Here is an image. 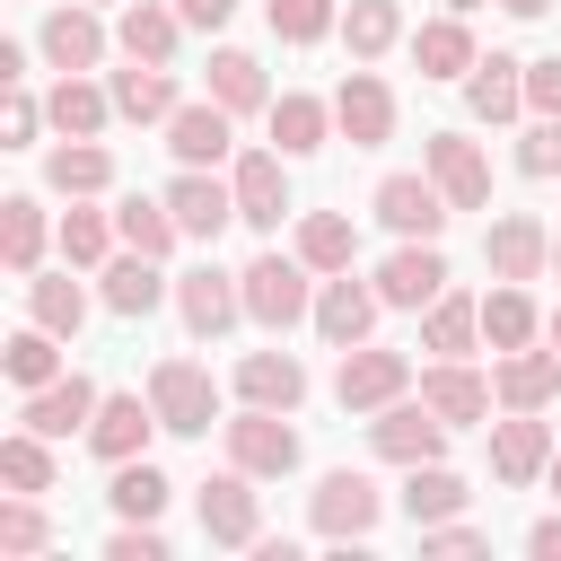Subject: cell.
<instances>
[{
    "label": "cell",
    "instance_id": "1",
    "mask_svg": "<svg viewBox=\"0 0 561 561\" xmlns=\"http://www.w3.org/2000/svg\"><path fill=\"white\" fill-rule=\"evenodd\" d=\"M237 289H245V316H254L263 333H289L298 316H316V298H307V263H298V254H254V263L237 272Z\"/></svg>",
    "mask_w": 561,
    "mask_h": 561
},
{
    "label": "cell",
    "instance_id": "2",
    "mask_svg": "<svg viewBox=\"0 0 561 561\" xmlns=\"http://www.w3.org/2000/svg\"><path fill=\"white\" fill-rule=\"evenodd\" d=\"M377 517H386V491H377L368 473H351V465L307 491V526H316L324 543H359V535H377Z\"/></svg>",
    "mask_w": 561,
    "mask_h": 561
},
{
    "label": "cell",
    "instance_id": "3",
    "mask_svg": "<svg viewBox=\"0 0 561 561\" xmlns=\"http://www.w3.org/2000/svg\"><path fill=\"white\" fill-rule=\"evenodd\" d=\"M149 403H158V430H175V438H202L219 421V386H210L202 359H158L149 368Z\"/></svg>",
    "mask_w": 561,
    "mask_h": 561
},
{
    "label": "cell",
    "instance_id": "4",
    "mask_svg": "<svg viewBox=\"0 0 561 561\" xmlns=\"http://www.w3.org/2000/svg\"><path fill=\"white\" fill-rule=\"evenodd\" d=\"M228 430V465H245L254 482H280L289 465H298V430L272 412V403H245L237 421H219Z\"/></svg>",
    "mask_w": 561,
    "mask_h": 561
},
{
    "label": "cell",
    "instance_id": "5",
    "mask_svg": "<svg viewBox=\"0 0 561 561\" xmlns=\"http://www.w3.org/2000/svg\"><path fill=\"white\" fill-rule=\"evenodd\" d=\"M175 316H184V333H193V342H219V333L245 316V289H237V272H219V263H193V272H175Z\"/></svg>",
    "mask_w": 561,
    "mask_h": 561
},
{
    "label": "cell",
    "instance_id": "6",
    "mask_svg": "<svg viewBox=\"0 0 561 561\" xmlns=\"http://www.w3.org/2000/svg\"><path fill=\"white\" fill-rule=\"evenodd\" d=\"M403 386H412V359H403V351H377V342H351V351H342V368H333L342 412H386Z\"/></svg>",
    "mask_w": 561,
    "mask_h": 561
},
{
    "label": "cell",
    "instance_id": "7",
    "mask_svg": "<svg viewBox=\"0 0 561 561\" xmlns=\"http://www.w3.org/2000/svg\"><path fill=\"white\" fill-rule=\"evenodd\" d=\"M368 447L412 473V465H438V456H447V421H438L430 403H403V394H394V403L368 421Z\"/></svg>",
    "mask_w": 561,
    "mask_h": 561
},
{
    "label": "cell",
    "instance_id": "8",
    "mask_svg": "<svg viewBox=\"0 0 561 561\" xmlns=\"http://www.w3.org/2000/svg\"><path fill=\"white\" fill-rule=\"evenodd\" d=\"M333 131H342L351 149H386V140H394V88H386L377 70H351V79L333 88Z\"/></svg>",
    "mask_w": 561,
    "mask_h": 561
},
{
    "label": "cell",
    "instance_id": "9",
    "mask_svg": "<svg viewBox=\"0 0 561 561\" xmlns=\"http://www.w3.org/2000/svg\"><path fill=\"white\" fill-rule=\"evenodd\" d=\"M482 263H491V280H543V272H552V237H543V219H535V210L491 219Z\"/></svg>",
    "mask_w": 561,
    "mask_h": 561
},
{
    "label": "cell",
    "instance_id": "10",
    "mask_svg": "<svg viewBox=\"0 0 561 561\" xmlns=\"http://www.w3.org/2000/svg\"><path fill=\"white\" fill-rule=\"evenodd\" d=\"M447 289V254H438V237H403L386 263H377V298L386 307H430Z\"/></svg>",
    "mask_w": 561,
    "mask_h": 561
},
{
    "label": "cell",
    "instance_id": "11",
    "mask_svg": "<svg viewBox=\"0 0 561 561\" xmlns=\"http://www.w3.org/2000/svg\"><path fill=\"white\" fill-rule=\"evenodd\" d=\"M202 535L210 543H254L263 535V500H254V473L245 465H228V473L202 482Z\"/></svg>",
    "mask_w": 561,
    "mask_h": 561
},
{
    "label": "cell",
    "instance_id": "12",
    "mask_svg": "<svg viewBox=\"0 0 561 561\" xmlns=\"http://www.w3.org/2000/svg\"><path fill=\"white\" fill-rule=\"evenodd\" d=\"M421 158H430V175H438V193H447L456 210H482V202H491V158H482L465 131H430Z\"/></svg>",
    "mask_w": 561,
    "mask_h": 561
},
{
    "label": "cell",
    "instance_id": "13",
    "mask_svg": "<svg viewBox=\"0 0 561 561\" xmlns=\"http://www.w3.org/2000/svg\"><path fill=\"white\" fill-rule=\"evenodd\" d=\"M377 280H351V272H324V289H316V333L333 342V351H351V342H368V324H377Z\"/></svg>",
    "mask_w": 561,
    "mask_h": 561
},
{
    "label": "cell",
    "instance_id": "14",
    "mask_svg": "<svg viewBox=\"0 0 561 561\" xmlns=\"http://www.w3.org/2000/svg\"><path fill=\"white\" fill-rule=\"evenodd\" d=\"M96 403H105V394H96V377H79V368H61L53 386H35V394H26V412H18V421H26V430H44V438H70V430L88 438V421H96Z\"/></svg>",
    "mask_w": 561,
    "mask_h": 561
},
{
    "label": "cell",
    "instance_id": "15",
    "mask_svg": "<svg viewBox=\"0 0 561 561\" xmlns=\"http://www.w3.org/2000/svg\"><path fill=\"white\" fill-rule=\"evenodd\" d=\"M228 184H237V219H245V228H263V237H272V228L289 219V175H280V149H245Z\"/></svg>",
    "mask_w": 561,
    "mask_h": 561
},
{
    "label": "cell",
    "instance_id": "16",
    "mask_svg": "<svg viewBox=\"0 0 561 561\" xmlns=\"http://www.w3.org/2000/svg\"><path fill=\"white\" fill-rule=\"evenodd\" d=\"M447 193H438V175H386L377 184V219L394 228V237H438L447 228Z\"/></svg>",
    "mask_w": 561,
    "mask_h": 561
},
{
    "label": "cell",
    "instance_id": "17",
    "mask_svg": "<svg viewBox=\"0 0 561 561\" xmlns=\"http://www.w3.org/2000/svg\"><path fill=\"white\" fill-rule=\"evenodd\" d=\"M167 210H175L184 237H219V228L237 219V184H219L210 167H184V175L167 184Z\"/></svg>",
    "mask_w": 561,
    "mask_h": 561
},
{
    "label": "cell",
    "instance_id": "18",
    "mask_svg": "<svg viewBox=\"0 0 561 561\" xmlns=\"http://www.w3.org/2000/svg\"><path fill=\"white\" fill-rule=\"evenodd\" d=\"M44 123H53L61 140H96V131L114 123V88H96V79L61 70V79H53V96H44Z\"/></svg>",
    "mask_w": 561,
    "mask_h": 561
},
{
    "label": "cell",
    "instance_id": "19",
    "mask_svg": "<svg viewBox=\"0 0 561 561\" xmlns=\"http://www.w3.org/2000/svg\"><path fill=\"white\" fill-rule=\"evenodd\" d=\"M228 105L219 96H202V105H175L167 114V149H175V167H219L228 158Z\"/></svg>",
    "mask_w": 561,
    "mask_h": 561
},
{
    "label": "cell",
    "instance_id": "20",
    "mask_svg": "<svg viewBox=\"0 0 561 561\" xmlns=\"http://www.w3.org/2000/svg\"><path fill=\"white\" fill-rule=\"evenodd\" d=\"M149 430H158V403H140V394H105L96 421H88V447H96L105 465H131V456L149 447Z\"/></svg>",
    "mask_w": 561,
    "mask_h": 561
},
{
    "label": "cell",
    "instance_id": "21",
    "mask_svg": "<svg viewBox=\"0 0 561 561\" xmlns=\"http://www.w3.org/2000/svg\"><path fill=\"white\" fill-rule=\"evenodd\" d=\"M491 473H500V482H535V473H552V430H543L535 412L491 421Z\"/></svg>",
    "mask_w": 561,
    "mask_h": 561
},
{
    "label": "cell",
    "instance_id": "22",
    "mask_svg": "<svg viewBox=\"0 0 561 561\" xmlns=\"http://www.w3.org/2000/svg\"><path fill=\"white\" fill-rule=\"evenodd\" d=\"M552 386H561V351H500V368H491V394L508 403V412H543L552 403Z\"/></svg>",
    "mask_w": 561,
    "mask_h": 561
},
{
    "label": "cell",
    "instance_id": "23",
    "mask_svg": "<svg viewBox=\"0 0 561 561\" xmlns=\"http://www.w3.org/2000/svg\"><path fill=\"white\" fill-rule=\"evenodd\" d=\"M465 105H473V123H517L526 114V61H508V53L473 61L465 70Z\"/></svg>",
    "mask_w": 561,
    "mask_h": 561
},
{
    "label": "cell",
    "instance_id": "24",
    "mask_svg": "<svg viewBox=\"0 0 561 561\" xmlns=\"http://www.w3.org/2000/svg\"><path fill=\"white\" fill-rule=\"evenodd\" d=\"M421 403H430V412H438L447 430H465V421H482V412H491L500 394H491V386H482V377H473L465 359H438V368H421Z\"/></svg>",
    "mask_w": 561,
    "mask_h": 561
},
{
    "label": "cell",
    "instance_id": "25",
    "mask_svg": "<svg viewBox=\"0 0 561 561\" xmlns=\"http://www.w3.org/2000/svg\"><path fill=\"white\" fill-rule=\"evenodd\" d=\"M237 394H245V403H272V412H298V403H307V368H298L289 351H245V359H237Z\"/></svg>",
    "mask_w": 561,
    "mask_h": 561
},
{
    "label": "cell",
    "instance_id": "26",
    "mask_svg": "<svg viewBox=\"0 0 561 561\" xmlns=\"http://www.w3.org/2000/svg\"><path fill=\"white\" fill-rule=\"evenodd\" d=\"M44 61H53V70H96V61H105V26H96V9H79V0L53 9V18H44Z\"/></svg>",
    "mask_w": 561,
    "mask_h": 561
},
{
    "label": "cell",
    "instance_id": "27",
    "mask_svg": "<svg viewBox=\"0 0 561 561\" xmlns=\"http://www.w3.org/2000/svg\"><path fill=\"white\" fill-rule=\"evenodd\" d=\"M105 88H114V114H123V123H167V114H175V70H167V61H131V70H114Z\"/></svg>",
    "mask_w": 561,
    "mask_h": 561
},
{
    "label": "cell",
    "instance_id": "28",
    "mask_svg": "<svg viewBox=\"0 0 561 561\" xmlns=\"http://www.w3.org/2000/svg\"><path fill=\"white\" fill-rule=\"evenodd\" d=\"M175 35H184V9H158V0H131L114 26L123 61H175Z\"/></svg>",
    "mask_w": 561,
    "mask_h": 561
},
{
    "label": "cell",
    "instance_id": "29",
    "mask_svg": "<svg viewBox=\"0 0 561 561\" xmlns=\"http://www.w3.org/2000/svg\"><path fill=\"white\" fill-rule=\"evenodd\" d=\"M158 298H167V272H158V254L123 245V254L105 263V307H114V316H149Z\"/></svg>",
    "mask_w": 561,
    "mask_h": 561
},
{
    "label": "cell",
    "instance_id": "30",
    "mask_svg": "<svg viewBox=\"0 0 561 561\" xmlns=\"http://www.w3.org/2000/svg\"><path fill=\"white\" fill-rule=\"evenodd\" d=\"M412 61H421V79H465L482 53H473V35H465V18L447 9V18H430L421 35H412Z\"/></svg>",
    "mask_w": 561,
    "mask_h": 561
},
{
    "label": "cell",
    "instance_id": "31",
    "mask_svg": "<svg viewBox=\"0 0 561 561\" xmlns=\"http://www.w3.org/2000/svg\"><path fill=\"white\" fill-rule=\"evenodd\" d=\"M263 114H272L280 158H307V149H324V131H333V105H324V96H298V88H289V96H272Z\"/></svg>",
    "mask_w": 561,
    "mask_h": 561
},
{
    "label": "cell",
    "instance_id": "32",
    "mask_svg": "<svg viewBox=\"0 0 561 561\" xmlns=\"http://www.w3.org/2000/svg\"><path fill=\"white\" fill-rule=\"evenodd\" d=\"M26 316H35L44 333H61V342H70V333L88 324V289H79L70 272H26Z\"/></svg>",
    "mask_w": 561,
    "mask_h": 561
},
{
    "label": "cell",
    "instance_id": "33",
    "mask_svg": "<svg viewBox=\"0 0 561 561\" xmlns=\"http://www.w3.org/2000/svg\"><path fill=\"white\" fill-rule=\"evenodd\" d=\"M535 333H543V316H535L526 280H500V289L482 298V342H491V351H526Z\"/></svg>",
    "mask_w": 561,
    "mask_h": 561
},
{
    "label": "cell",
    "instance_id": "34",
    "mask_svg": "<svg viewBox=\"0 0 561 561\" xmlns=\"http://www.w3.org/2000/svg\"><path fill=\"white\" fill-rule=\"evenodd\" d=\"M114 228H123V245H140V254H158V263H167L175 237H184L175 210H167V193H158V202H149V193H123V202H114Z\"/></svg>",
    "mask_w": 561,
    "mask_h": 561
},
{
    "label": "cell",
    "instance_id": "35",
    "mask_svg": "<svg viewBox=\"0 0 561 561\" xmlns=\"http://www.w3.org/2000/svg\"><path fill=\"white\" fill-rule=\"evenodd\" d=\"M351 254H359V228L342 210H307L298 219V263L307 272H351Z\"/></svg>",
    "mask_w": 561,
    "mask_h": 561
},
{
    "label": "cell",
    "instance_id": "36",
    "mask_svg": "<svg viewBox=\"0 0 561 561\" xmlns=\"http://www.w3.org/2000/svg\"><path fill=\"white\" fill-rule=\"evenodd\" d=\"M473 333H482V298H465V289H438V298H430V324H421V342H430L438 359H465V351H473Z\"/></svg>",
    "mask_w": 561,
    "mask_h": 561
},
{
    "label": "cell",
    "instance_id": "37",
    "mask_svg": "<svg viewBox=\"0 0 561 561\" xmlns=\"http://www.w3.org/2000/svg\"><path fill=\"white\" fill-rule=\"evenodd\" d=\"M44 184H53V193H105V184H114L105 140H61V149L44 158Z\"/></svg>",
    "mask_w": 561,
    "mask_h": 561
},
{
    "label": "cell",
    "instance_id": "38",
    "mask_svg": "<svg viewBox=\"0 0 561 561\" xmlns=\"http://www.w3.org/2000/svg\"><path fill=\"white\" fill-rule=\"evenodd\" d=\"M0 254H9L18 280L44 263V202H35V193H9V202H0Z\"/></svg>",
    "mask_w": 561,
    "mask_h": 561
},
{
    "label": "cell",
    "instance_id": "39",
    "mask_svg": "<svg viewBox=\"0 0 561 561\" xmlns=\"http://www.w3.org/2000/svg\"><path fill=\"white\" fill-rule=\"evenodd\" d=\"M0 368H9V386H18V394H35V386H53V377H61V333H44V324H26V333H9V351H0Z\"/></svg>",
    "mask_w": 561,
    "mask_h": 561
},
{
    "label": "cell",
    "instance_id": "40",
    "mask_svg": "<svg viewBox=\"0 0 561 561\" xmlns=\"http://www.w3.org/2000/svg\"><path fill=\"white\" fill-rule=\"evenodd\" d=\"M465 500H473V491H465L447 465H412V482H403V517H412V526H438V517H456Z\"/></svg>",
    "mask_w": 561,
    "mask_h": 561
},
{
    "label": "cell",
    "instance_id": "41",
    "mask_svg": "<svg viewBox=\"0 0 561 561\" xmlns=\"http://www.w3.org/2000/svg\"><path fill=\"white\" fill-rule=\"evenodd\" d=\"M210 96H219L228 114H254V105H272V88H263V61H254V53H210Z\"/></svg>",
    "mask_w": 561,
    "mask_h": 561
},
{
    "label": "cell",
    "instance_id": "42",
    "mask_svg": "<svg viewBox=\"0 0 561 561\" xmlns=\"http://www.w3.org/2000/svg\"><path fill=\"white\" fill-rule=\"evenodd\" d=\"M394 35H403V9H394V0H351V9H342V44H351V61H377Z\"/></svg>",
    "mask_w": 561,
    "mask_h": 561
},
{
    "label": "cell",
    "instance_id": "43",
    "mask_svg": "<svg viewBox=\"0 0 561 561\" xmlns=\"http://www.w3.org/2000/svg\"><path fill=\"white\" fill-rule=\"evenodd\" d=\"M0 482H9V491H53V447H44V430L0 438Z\"/></svg>",
    "mask_w": 561,
    "mask_h": 561
},
{
    "label": "cell",
    "instance_id": "44",
    "mask_svg": "<svg viewBox=\"0 0 561 561\" xmlns=\"http://www.w3.org/2000/svg\"><path fill=\"white\" fill-rule=\"evenodd\" d=\"M263 18H272V35H280V44H324V35L342 26V9H333V0H263Z\"/></svg>",
    "mask_w": 561,
    "mask_h": 561
},
{
    "label": "cell",
    "instance_id": "45",
    "mask_svg": "<svg viewBox=\"0 0 561 561\" xmlns=\"http://www.w3.org/2000/svg\"><path fill=\"white\" fill-rule=\"evenodd\" d=\"M105 500H114V517H158V508H167V473L131 456V465H114V491H105Z\"/></svg>",
    "mask_w": 561,
    "mask_h": 561
},
{
    "label": "cell",
    "instance_id": "46",
    "mask_svg": "<svg viewBox=\"0 0 561 561\" xmlns=\"http://www.w3.org/2000/svg\"><path fill=\"white\" fill-rule=\"evenodd\" d=\"M114 237H123V228H114L105 210H70V219H61V263H79V272H88V263H105V254H114Z\"/></svg>",
    "mask_w": 561,
    "mask_h": 561
},
{
    "label": "cell",
    "instance_id": "47",
    "mask_svg": "<svg viewBox=\"0 0 561 561\" xmlns=\"http://www.w3.org/2000/svg\"><path fill=\"white\" fill-rule=\"evenodd\" d=\"M44 543H53L44 508H35V491H18V500L0 508V552H44Z\"/></svg>",
    "mask_w": 561,
    "mask_h": 561
},
{
    "label": "cell",
    "instance_id": "48",
    "mask_svg": "<svg viewBox=\"0 0 561 561\" xmlns=\"http://www.w3.org/2000/svg\"><path fill=\"white\" fill-rule=\"evenodd\" d=\"M517 175H561V114H535L517 131Z\"/></svg>",
    "mask_w": 561,
    "mask_h": 561
},
{
    "label": "cell",
    "instance_id": "49",
    "mask_svg": "<svg viewBox=\"0 0 561 561\" xmlns=\"http://www.w3.org/2000/svg\"><path fill=\"white\" fill-rule=\"evenodd\" d=\"M105 561H167V535H158V517H123V526L105 535Z\"/></svg>",
    "mask_w": 561,
    "mask_h": 561
},
{
    "label": "cell",
    "instance_id": "50",
    "mask_svg": "<svg viewBox=\"0 0 561 561\" xmlns=\"http://www.w3.org/2000/svg\"><path fill=\"white\" fill-rule=\"evenodd\" d=\"M412 535H421V552H482V543H491V535L465 526V517H438V526H412Z\"/></svg>",
    "mask_w": 561,
    "mask_h": 561
},
{
    "label": "cell",
    "instance_id": "51",
    "mask_svg": "<svg viewBox=\"0 0 561 561\" xmlns=\"http://www.w3.org/2000/svg\"><path fill=\"white\" fill-rule=\"evenodd\" d=\"M526 114H561V53L526 61Z\"/></svg>",
    "mask_w": 561,
    "mask_h": 561
},
{
    "label": "cell",
    "instance_id": "52",
    "mask_svg": "<svg viewBox=\"0 0 561 561\" xmlns=\"http://www.w3.org/2000/svg\"><path fill=\"white\" fill-rule=\"evenodd\" d=\"M35 123H44V105H35V96L9 79V149H26V140H35Z\"/></svg>",
    "mask_w": 561,
    "mask_h": 561
},
{
    "label": "cell",
    "instance_id": "53",
    "mask_svg": "<svg viewBox=\"0 0 561 561\" xmlns=\"http://www.w3.org/2000/svg\"><path fill=\"white\" fill-rule=\"evenodd\" d=\"M526 552H535V561H561V517H535V526H526Z\"/></svg>",
    "mask_w": 561,
    "mask_h": 561
},
{
    "label": "cell",
    "instance_id": "54",
    "mask_svg": "<svg viewBox=\"0 0 561 561\" xmlns=\"http://www.w3.org/2000/svg\"><path fill=\"white\" fill-rule=\"evenodd\" d=\"M175 9H184V26H202V35H210V26H228V9H237V0H175Z\"/></svg>",
    "mask_w": 561,
    "mask_h": 561
},
{
    "label": "cell",
    "instance_id": "55",
    "mask_svg": "<svg viewBox=\"0 0 561 561\" xmlns=\"http://www.w3.org/2000/svg\"><path fill=\"white\" fill-rule=\"evenodd\" d=\"M500 9H508V18H543L552 0H500Z\"/></svg>",
    "mask_w": 561,
    "mask_h": 561
},
{
    "label": "cell",
    "instance_id": "56",
    "mask_svg": "<svg viewBox=\"0 0 561 561\" xmlns=\"http://www.w3.org/2000/svg\"><path fill=\"white\" fill-rule=\"evenodd\" d=\"M543 333H552V351H561V307H552V316H543Z\"/></svg>",
    "mask_w": 561,
    "mask_h": 561
},
{
    "label": "cell",
    "instance_id": "57",
    "mask_svg": "<svg viewBox=\"0 0 561 561\" xmlns=\"http://www.w3.org/2000/svg\"><path fill=\"white\" fill-rule=\"evenodd\" d=\"M447 9H456V18H473V9H482V0H447Z\"/></svg>",
    "mask_w": 561,
    "mask_h": 561
},
{
    "label": "cell",
    "instance_id": "58",
    "mask_svg": "<svg viewBox=\"0 0 561 561\" xmlns=\"http://www.w3.org/2000/svg\"><path fill=\"white\" fill-rule=\"evenodd\" d=\"M552 491H561V447H552Z\"/></svg>",
    "mask_w": 561,
    "mask_h": 561
},
{
    "label": "cell",
    "instance_id": "59",
    "mask_svg": "<svg viewBox=\"0 0 561 561\" xmlns=\"http://www.w3.org/2000/svg\"><path fill=\"white\" fill-rule=\"evenodd\" d=\"M552 272H561V237H552Z\"/></svg>",
    "mask_w": 561,
    "mask_h": 561
}]
</instances>
